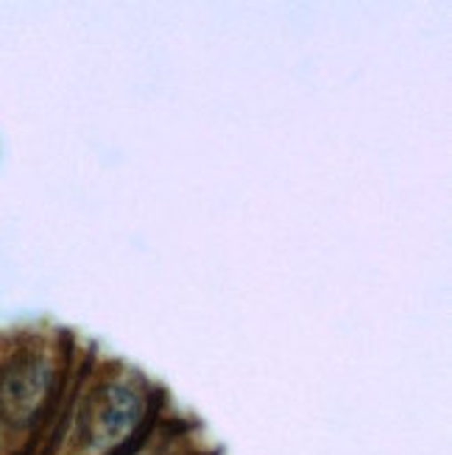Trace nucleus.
Masks as SVG:
<instances>
[{
	"mask_svg": "<svg viewBox=\"0 0 452 455\" xmlns=\"http://www.w3.org/2000/svg\"><path fill=\"white\" fill-rule=\"evenodd\" d=\"M143 417V400L129 386L101 388L90 413V436L98 447L115 444L134 430Z\"/></svg>",
	"mask_w": 452,
	"mask_h": 455,
	"instance_id": "nucleus-1",
	"label": "nucleus"
},
{
	"mask_svg": "<svg viewBox=\"0 0 452 455\" xmlns=\"http://www.w3.org/2000/svg\"><path fill=\"white\" fill-rule=\"evenodd\" d=\"M48 388V374L43 366H23L12 371V378L4 386V408L12 419H26L43 400Z\"/></svg>",
	"mask_w": 452,
	"mask_h": 455,
	"instance_id": "nucleus-2",
	"label": "nucleus"
}]
</instances>
